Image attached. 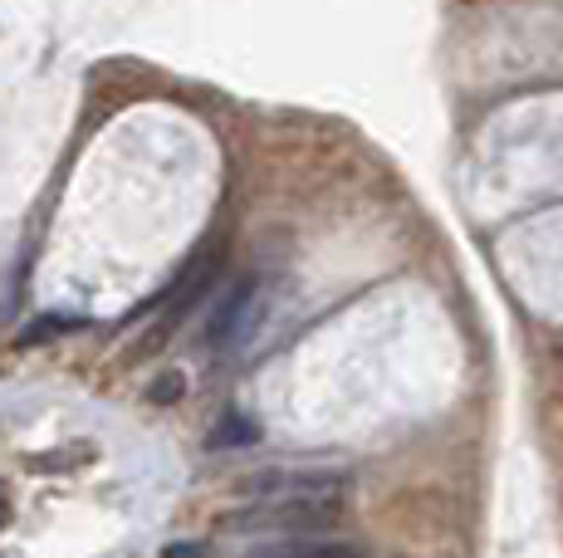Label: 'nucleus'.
<instances>
[{"mask_svg": "<svg viewBox=\"0 0 563 558\" xmlns=\"http://www.w3.org/2000/svg\"><path fill=\"white\" fill-rule=\"evenodd\" d=\"M343 510V490H289V495H260L251 510L231 520V529H323Z\"/></svg>", "mask_w": 563, "mask_h": 558, "instance_id": "nucleus-1", "label": "nucleus"}, {"mask_svg": "<svg viewBox=\"0 0 563 558\" xmlns=\"http://www.w3.org/2000/svg\"><path fill=\"white\" fill-rule=\"evenodd\" d=\"M255 319H260V279L241 275L225 284V294L216 299V309L206 314L201 343L206 348H235V343L255 328Z\"/></svg>", "mask_w": 563, "mask_h": 558, "instance_id": "nucleus-2", "label": "nucleus"}, {"mask_svg": "<svg viewBox=\"0 0 563 558\" xmlns=\"http://www.w3.org/2000/svg\"><path fill=\"white\" fill-rule=\"evenodd\" d=\"M260 442V426L245 412H225L221 422L211 426V450H245Z\"/></svg>", "mask_w": 563, "mask_h": 558, "instance_id": "nucleus-3", "label": "nucleus"}, {"mask_svg": "<svg viewBox=\"0 0 563 558\" xmlns=\"http://www.w3.org/2000/svg\"><path fill=\"white\" fill-rule=\"evenodd\" d=\"M69 328H74V319H40L35 328H25V334H20V348H30V343H49V338L69 334Z\"/></svg>", "mask_w": 563, "mask_h": 558, "instance_id": "nucleus-4", "label": "nucleus"}, {"mask_svg": "<svg viewBox=\"0 0 563 558\" xmlns=\"http://www.w3.org/2000/svg\"><path fill=\"white\" fill-rule=\"evenodd\" d=\"M181 392H187V382L181 378H162V382L147 388V402H172V397H181Z\"/></svg>", "mask_w": 563, "mask_h": 558, "instance_id": "nucleus-5", "label": "nucleus"}, {"mask_svg": "<svg viewBox=\"0 0 563 558\" xmlns=\"http://www.w3.org/2000/svg\"><path fill=\"white\" fill-rule=\"evenodd\" d=\"M5 514H10V500H5V486H0V524H5Z\"/></svg>", "mask_w": 563, "mask_h": 558, "instance_id": "nucleus-6", "label": "nucleus"}]
</instances>
